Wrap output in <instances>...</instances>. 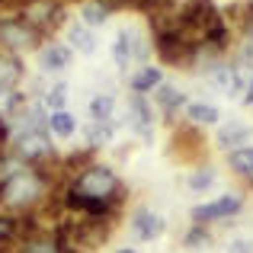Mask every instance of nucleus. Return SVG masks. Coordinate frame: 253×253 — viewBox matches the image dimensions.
Masks as SVG:
<instances>
[{"label":"nucleus","instance_id":"obj_3","mask_svg":"<svg viewBox=\"0 0 253 253\" xmlns=\"http://www.w3.org/2000/svg\"><path fill=\"white\" fill-rule=\"evenodd\" d=\"M42 32L36 29L32 23H26L23 16H6L0 19V48L3 51H26V48H36Z\"/></svg>","mask_w":253,"mask_h":253},{"label":"nucleus","instance_id":"obj_6","mask_svg":"<svg viewBox=\"0 0 253 253\" xmlns=\"http://www.w3.org/2000/svg\"><path fill=\"white\" fill-rule=\"evenodd\" d=\"M241 196L237 192H228V196L215 199V202L209 205H199V209H192V221L196 224H209V221H218V218H228L234 215V211H241Z\"/></svg>","mask_w":253,"mask_h":253},{"label":"nucleus","instance_id":"obj_15","mask_svg":"<svg viewBox=\"0 0 253 253\" xmlns=\"http://www.w3.org/2000/svg\"><path fill=\"white\" fill-rule=\"evenodd\" d=\"M228 164H231V170H234L237 176L253 179V144H247V148H241V151H231Z\"/></svg>","mask_w":253,"mask_h":253},{"label":"nucleus","instance_id":"obj_13","mask_svg":"<svg viewBox=\"0 0 253 253\" xmlns=\"http://www.w3.org/2000/svg\"><path fill=\"white\" fill-rule=\"evenodd\" d=\"M19 74H23V68H19V58L10 55V51H0V90H10V86H16Z\"/></svg>","mask_w":253,"mask_h":253},{"label":"nucleus","instance_id":"obj_27","mask_svg":"<svg viewBox=\"0 0 253 253\" xmlns=\"http://www.w3.org/2000/svg\"><path fill=\"white\" fill-rule=\"evenodd\" d=\"M13 237H16V218L0 215V247H6Z\"/></svg>","mask_w":253,"mask_h":253},{"label":"nucleus","instance_id":"obj_19","mask_svg":"<svg viewBox=\"0 0 253 253\" xmlns=\"http://www.w3.org/2000/svg\"><path fill=\"white\" fill-rule=\"evenodd\" d=\"M186 116H189V122H196V125L218 122V109L209 106V103H189V106H186Z\"/></svg>","mask_w":253,"mask_h":253},{"label":"nucleus","instance_id":"obj_30","mask_svg":"<svg viewBox=\"0 0 253 253\" xmlns=\"http://www.w3.org/2000/svg\"><path fill=\"white\" fill-rule=\"evenodd\" d=\"M247 103L253 106V81H250V86H247Z\"/></svg>","mask_w":253,"mask_h":253},{"label":"nucleus","instance_id":"obj_1","mask_svg":"<svg viewBox=\"0 0 253 253\" xmlns=\"http://www.w3.org/2000/svg\"><path fill=\"white\" fill-rule=\"evenodd\" d=\"M68 192H71V196H81V199H96V202L116 205L119 192H122V183H119V176L109 167L90 164V167H84L74 179H71Z\"/></svg>","mask_w":253,"mask_h":253},{"label":"nucleus","instance_id":"obj_9","mask_svg":"<svg viewBox=\"0 0 253 253\" xmlns=\"http://www.w3.org/2000/svg\"><path fill=\"white\" fill-rule=\"evenodd\" d=\"M128 109H131V125H135V131L141 138H151V106H148V99L141 96V93H135V96L128 99Z\"/></svg>","mask_w":253,"mask_h":253},{"label":"nucleus","instance_id":"obj_18","mask_svg":"<svg viewBox=\"0 0 253 253\" xmlns=\"http://www.w3.org/2000/svg\"><path fill=\"white\" fill-rule=\"evenodd\" d=\"M48 128L55 131L58 138H71V135L77 131V119L71 116L68 109H61V112H51V116H48Z\"/></svg>","mask_w":253,"mask_h":253},{"label":"nucleus","instance_id":"obj_10","mask_svg":"<svg viewBox=\"0 0 253 253\" xmlns=\"http://www.w3.org/2000/svg\"><path fill=\"white\" fill-rule=\"evenodd\" d=\"M253 138V128L244 122H228L221 131H218V144L221 148H231V151H241V144H247Z\"/></svg>","mask_w":253,"mask_h":253},{"label":"nucleus","instance_id":"obj_17","mask_svg":"<svg viewBox=\"0 0 253 253\" xmlns=\"http://www.w3.org/2000/svg\"><path fill=\"white\" fill-rule=\"evenodd\" d=\"M68 39H71V45H74V51H81V55H93V51H96V42H93V32L86 29L84 23H74V26H71Z\"/></svg>","mask_w":253,"mask_h":253},{"label":"nucleus","instance_id":"obj_4","mask_svg":"<svg viewBox=\"0 0 253 253\" xmlns=\"http://www.w3.org/2000/svg\"><path fill=\"white\" fill-rule=\"evenodd\" d=\"M51 138L48 131H29V135H16L10 138V154L23 164H39L45 157H51Z\"/></svg>","mask_w":253,"mask_h":253},{"label":"nucleus","instance_id":"obj_22","mask_svg":"<svg viewBox=\"0 0 253 253\" xmlns=\"http://www.w3.org/2000/svg\"><path fill=\"white\" fill-rule=\"evenodd\" d=\"M109 138H112V122H93L90 131H86L90 148H103V144H109Z\"/></svg>","mask_w":253,"mask_h":253},{"label":"nucleus","instance_id":"obj_25","mask_svg":"<svg viewBox=\"0 0 253 253\" xmlns=\"http://www.w3.org/2000/svg\"><path fill=\"white\" fill-rule=\"evenodd\" d=\"M64 103H68V86L64 84H55L48 93H45V106H48L51 112H61Z\"/></svg>","mask_w":253,"mask_h":253},{"label":"nucleus","instance_id":"obj_21","mask_svg":"<svg viewBox=\"0 0 253 253\" xmlns=\"http://www.w3.org/2000/svg\"><path fill=\"white\" fill-rule=\"evenodd\" d=\"M154 99L164 106V112H173V109H179V106L186 103L183 93H176V90H173V86H167V84H161V86L154 90Z\"/></svg>","mask_w":253,"mask_h":253},{"label":"nucleus","instance_id":"obj_7","mask_svg":"<svg viewBox=\"0 0 253 253\" xmlns=\"http://www.w3.org/2000/svg\"><path fill=\"white\" fill-rule=\"evenodd\" d=\"M211 84L224 93V96H234V93L244 90V77H241V68L234 64H215L211 68Z\"/></svg>","mask_w":253,"mask_h":253},{"label":"nucleus","instance_id":"obj_11","mask_svg":"<svg viewBox=\"0 0 253 253\" xmlns=\"http://www.w3.org/2000/svg\"><path fill=\"white\" fill-rule=\"evenodd\" d=\"M16 253H68V250H64V244L55 234H36V237L19 244Z\"/></svg>","mask_w":253,"mask_h":253},{"label":"nucleus","instance_id":"obj_16","mask_svg":"<svg viewBox=\"0 0 253 253\" xmlns=\"http://www.w3.org/2000/svg\"><path fill=\"white\" fill-rule=\"evenodd\" d=\"M161 84H164V74H161V68H141L135 77H131V90H135V93L157 90Z\"/></svg>","mask_w":253,"mask_h":253},{"label":"nucleus","instance_id":"obj_29","mask_svg":"<svg viewBox=\"0 0 253 253\" xmlns=\"http://www.w3.org/2000/svg\"><path fill=\"white\" fill-rule=\"evenodd\" d=\"M224 250L228 253H253V241H247V237H234V241H228Z\"/></svg>","mask_w":253,"mask_h":253},{"label":"nucleus","instance_id":"obj_23","mask_svg":"<svg viewBox=\"0 0 253 253\" xmlns=\"http://www.w3.org/2000/svg\"><path fill=\"white\" fill-rule=\"evenodd\" d=\"M112 96H93V103H90V116H93V122H112Z\"/></svg>","mask_w":253,"mask_h":253},{"label":"nucleus","instance_id":"obj_14","mask_svg":"<svg viewBox=\"0 0 253 253\" xmlns=\"http://www.w3.org/2000/svg\"><path fill=\"white\" fill-rule=\"evenodd\" d=\"M81 16H84V26L86 29H96L109 19V3H99V0H84L81 3Z\"/></svg>","mask_w":253,"mask_h":253},{"label":"nucleus","instance_id":"obj_12","mask_svg":"<svg viewBox=\"0 0 253 253\" xmlns=\"http://www.w3.org/2000/svg\"><path fill=\"white\" fill-rule=\"evenodd\" d=\"M71 64V48L68 45H45L42 48V68L45 71H64Z\"/></svg>","mask_w":253,"mask_h":253},{"label":"nucleus","instance_id":"obj_20","mask_svg":"<svg viewBox=\"0 0 253 253\" xmlns=\"http://www.w3.org/2000/svg\"><path fill=\"white\" fill-rule=\"evenodd\" d=\"M19 106H23V93H19L16 86H10V90H0V125H3L6 119L13 116Z\"/></svg>","mask_w":253,"mask_h":253},{"label":"nucleus","instance_id":"obj_24","mask_svg":"<svg viewBox=\"0 0 253 253\" xmlns=\"http://www.w3.org/2000/svg\"><path fill=\"white\" fill-rule=\"evenodd\" d=\"M202 42L211 45V48H224V45H228V23H224V19H218L211 29H205Z\"/></svg>","mask_w":253,"mask_h":253},{"label":"nucleus","instance_id":"obj_5","mask_svg":"<svg viewBox=\"0 0 253 253\" xmlns=\"http://www.w3.org/2000/svg\"><path fill=\"white\" fill-rule=\"evenodd\" d=\"M144 55H148V42L131 29H122L116 36V42H112V58H116V64L122 71L131 64V58H144Z\"/></svg>","mask_w":253,"mask_h":253},{"label":"nucleus","instance_id":"obj_31","mask_svg":"<svg viewBox=\"0 0 253 253\" xmlns=\"http://www.w3.org/2000/svg\"><path fill=\"white\" fill-rule=\"evenodd\" d=\"M116 253H135V250H131V247H122V250H116Z\"/></svg>","mask_w":253,"mask_h":253},{"label":"nucleus","instance_id":"obj_28","mask_svg":"<svg viewBox=\"0 0 253 253\" xmlns=\"http://www.w3.org/2000/svg\"><path fill=\"white\" fill-rule=\"evenodd\" d=\"M199 244H209V231H205L202 224H196V228L186 234V247H199Z\"/></svg>","mask_w":253,"mask_h":253},{"label":"nucleus","instance_id":"obj_2","mask_svg":"<svg viewBox=\"0 0 253 253\" xmlns=\"http://www.w3.org/2000/svg\"><path fill=\"white\" fill-rule=\"evenodd\" d=\"M45 189H48V176L36 167H26L23 173H16L13 179H6L0 186V205H6V209H29V205H36L45 196Z\"/></svg>","mask_w":253,"mask_h":253},{"label":"nucleus","instance_id":"obj_26","mask_svg":"<svg viewBox=\"0 0 253 253\" xmlns=\"http://www.w3.org/2000/svg\"><path fill=\"white\" fill-rule=\"evenodd\" d=\"M211 183H215V170H209V167H205V170H196L189 176V189H196V192H205Z\"/></svg>","mask_w":253,"mask_h":253},{"label":"nucleus","instance_id":"obj_8","mask_svg":"<svg viewBox=\"0 0 253 253\" xmlns=\"http://www.w3.org/2000/svg\"><path fill=\"white\" fill-rule=\"evenodd\" d=\"M131 228H135V234L141 237V241H154V237L164 234V218L154 215V211H148V209H138Z\"/></svg>","mask_w":253,"mask_h":253}]
</instances>
